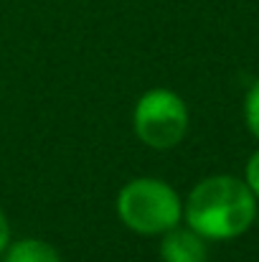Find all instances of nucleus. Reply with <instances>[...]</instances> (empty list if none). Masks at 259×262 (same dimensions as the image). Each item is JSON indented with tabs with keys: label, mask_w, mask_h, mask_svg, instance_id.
I'll list each match as a JSON object with an SVG mask.
<instances>
[{
	"label": "nucleus",
	"mask_w": 259,
	"mask_h": 262,
	"mask_svg": "<svg viewBox=\"0 0 259 262\" xmlns=\"http://www.w3.org/2000/svg\"><path fill=\"white\" fill-rule=\"evenodd\" d=\"M244 181H247V186L252 188V193L257 196V201H259V150H257V153H252V158L247 161V168H244Z\"/></svg>",
	"instance_id": "obj_7"
},
{
	"label": "nucleus",
	"mask_w": 259,
	"mask_h": 262,
	"mask_svg": "<svg viewBox=\"0 0 259 262\" xmlns=\"http://www.w3.org/2000/svg\"><path fill=\"white\" fill-rule=\"evenodd\" d=\"M114 211L120 222L140 237H160L183 222L178 191L153 176L127 181L114 199Z\"/></svg>",
	"instance_id": "obj_2"
},
{
	"label": "nucleus",
	"mask_w": 259,
	"mask_h": 262,
	"mask_svg": "<svg viewBox=\"0 0 259 262\" xmlns=\"http://www.w3.org/2000/svg\"><path fill=\"white\" fill-rule=\"evenodd\" d=\"M244 122H247V130L259 140V79L247 89V97H244Z\"/></svg>",
	"instance_id": "obj_6"
},
{
	"label": "nucleus",
	"mask_w": 259,
	"mask_h": 262,
	"mask_svg": "<svg viewBox=\"0 0 259 262\" xmlns=\"http://www.w3.org/2000/svg\"><path fill=\"white\" fill-rule=\"evenodd\" d=\"M3 262H61L59 250L38 237H23L15 242H8L5 252L0 255Z\"/></svg>",
	"instance_id": "obj_5"
},
{
	"label": "nucleus",
	"mask_w": 259,
	"mask_h": 262,
	"mask_svg": "<svg viewBox=\"0 0 259 262\" xmlns=\"http://www.w3.org/2000/svg\"><path fill=\"white\" fill-rule=\"evenodd\" d=\"M8 242H10V224H8V216H5V211L0 209V255L5 252Z\"/></svg>",
	"instance_id": "obj_8"
},
{
	"label": "nucleus",
	"mask_w": 259,
	"mask_h": 262,
	"mask_svg": "<svg viewBox=\"0 0 259 262\" xmlns=\"http://www.w3.org/2000/svg\"><path fill=\"white\" fill-rule=\"evenodd\" d=\"M160 260L163 262H208V247L201 234L191 227H173L160 234Z\"/></svg>",
	"instance_id": "obj_4"
},
{
	"label": "nucleus",
	"mask_w": 259,
	"mask_h": 262,
	"mask_svg": "<svg viewBox=\"0 0 259 262\" xmlns=\"http://www.w3.org/2000/svg\"><path fill=\"white\" fill-rule=\"evenodd\" d=\"M188 104L178 92L168 87H153L140 94L132 110L135 138L153 150H171L180 145L188 133Z\"/></svg>",
	"instance_id": "obj_3"
},
{
	"label": "nucleus",
	"mask_w": 259,
	"mask_h": 262,
	"mask_svg": "<svg viewBox=\"0 0 259 262\" xmlns=\"http://www.w3.org/2000/svg\"><path fill=\"white\" fill-rule=\"evenodd\" d=\"M257 219V196L244 178L208 176L198 181L183 201V222L206 242L242 237Z\"/></svg>",
	"instance_id": "obj_1"
}]
</instances>
